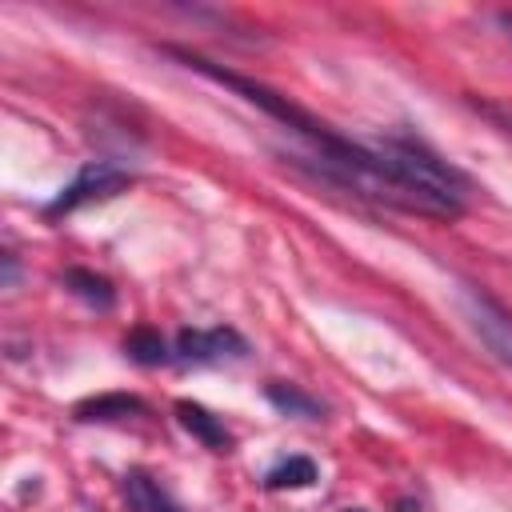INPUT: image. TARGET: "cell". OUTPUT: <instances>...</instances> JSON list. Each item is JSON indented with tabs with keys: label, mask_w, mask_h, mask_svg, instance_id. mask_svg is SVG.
Instances as JSON below:
<instances>
[{
	"label": "cell",
	"mask_w": 512,
	"mask_h": 512,
	"mask_svg": "<svg viewBox=\"0 0 512 512\" xmlns=\"http://www.w3.org/2000/svg\"><path fill=\"white\" fill-rule=\"evenodd\" d=\"M128 184H132V172H128L124 164H116V160H88V164L56 192V200L44 208V216L56 220V216H68V212H76V208H84V204L112 200V196H120Z\"/></svg>",
	"instance_id": "1"
},
{
	"label": "cell",
	"mask_w": 512,
	"mask_h": 512,
	"mask_svg": "<svg viewBox=\"0 0 512 512\" xmlns=\"http://www.w3.org/2000/svg\"><path fill=\"white\" fill-rule=\"evenodd\" d=\"M460 312L468 320V328L480 336V344L512 368V312L480 284H460Z\"/></svg>",
	"instance_id": "2"
},
{
	"label": "cell",
	"mask_w": 512,
	"mask_h": 512,
	"mask_svg": "<svg viewBox=\"0 0 512 512\" xmlns=\"http://www.w3.org/2000/svg\"><path fill=\"white\" fill-rule=\"evenodd\" d=\"M180 364H224V360H244L248 356V340L236 328H184L172 344Z\"/></svg>",
	"instance_id": "3"
},
{
	"label": "cell",
	"mask_w": 512,
	"mask_h": 512,
	"mask_svg": "<svg viewBox=\"0 0 512 512\" xmlns=\"http://www.w3.org/2000/svg\"><path fill=\"white\" fill-rule=\"evenodd\" d=\"M120 492H124V500H128L132 512H188V508H184L152 472H144V468H128L124 480H120Z\"/></svg>",
	"instance_id": "4"
},
{
	"label": "cell",
	"mask_w": 512,
	"mask_h": 512,
	"mask_svg": "<svg viewBox=\"0 0 512 512\" xmlns=\"http://www.w3.org/2000/svg\"><path fill=\"white\" fill-rule=\"evenodd\" d=\"M176 420H180L184 432H192L204 448H212V452H232V432H228L224 420H220L216 412H208L204 404L180 400V404H176Z\"/></svg>",
	"instance_id": "5"
},
{
	"label": "cell",
	"mask_w": 512,
	"mask_h": 512,
	"mask_svg": "<svg viewBox=\"0 0 512 512\" xmlns=\"http://www.w3.org/2000/svg\"><path fill=\"white\" fill-rule=\"evenodd\" d=\"M144 412H148V404L140 396H128V392H104V396L76 404V420H84V424H108V420L144 416Z\"/></svg>",
	"instance_id": "6"
},
{
	"label": "cell",
	"mask_w": 512,
	"mask_h": 512,
	"mask_svg": "<svg viewBox=\"0 0 512 512\" xmlns=\"http://www.w3.org/2000/svg\"><path fill=\"white\" fill-rule=\"evenodd\" d=\"M64 288H68L80 304H88V308H96V312H108V308L116 304L112 280L100 276V272H92V268H68V272H64Z\"/></svg>",
	"instance_id": "7"
},
{
	"label": "cell",
	"mask_w": 512,
	"mask_h": 512,
	"mask_svg": "<svg viewBox=\"0 0 512 512\" xmlns=\"http://www.w3.org/2000/svg\"><path fill=\"white\" fill-rule=\"evenodd\" d=\"M264 396H268V404H272L276 412H284V416H296V420H324V404H320L316 396H308L304 388H296V384L272 380V384L264 388Z\"/></svg>",
	"instance_id": "8"
},
{
	"label": "cell",
	"mask_w": 512,
	"mask_h": 512,
	"mask_svg": "<svg viewBox=\"0 0 512 512\" xmlns=\"http://www.w3.org/2000/svg\"><path fill=\"white\" fill-rule=\"evenodd\" d=\"M124 352H128V360L148 364V368L176 360V352L168 348V340H164L156 328H132V332H128V340H124Z\"/></svg>",
	"instance_id": "9"
},
{
	"label": "cell",
	"mask_w": 512,
	"mask_h": 512,
	"mask_svg": "<svg viewBox=\"0 0 512 512\" xmlns=\"http://www.w3.org/2000/svg\"><path fill=\"white\" fill-rule=\"evenodd\" d=\"M316 480H320V472H316V464L308 456H288V460H280L276 468L264 472V488H272V492H280V488H312Z\"/></svg>",
	"instance_id": "10"
},
{
	"label": "cell",
	"mask_w": 512,
	"mask_h": 512,
	"mask_svg": "<svg viewBox=\"0 0 512 512\" xmlns=\"http://www.w3.org/2000/svg\"><path fill=\"white\" fill-rule=\"evenodd\" d=\"M480 112H484V116H492V120L512 136V108H504V104H480Z\"/></svg>",
	"instance_id": "11"
},
{
	"label": "cell",
	"mask_w": 512,
	"mask_h": 512,
	"mask_svg": "<svg viewBox=\"0 0 512 512\" xmlns=\"http://www.w3.org/2000/svg\"><path fill=\"white\" fill-rule=\"evenodd\" d=\"M4 284H8V288L16 284V256H12V252L4 256Z\"/></svg>",
	"instance_id": "12"
},
{
	"label": "cell",
	"mask_w": 512,
	"mask_h": 512,
	"mask_svg": "<svg viewBox=\"0 0 512 512\" xmlns=\"http://www.w3.org/2000/svg\"><path fill=\"white\" fill-rule=\"evenodd\" d=\"M496 20H500V28H504V32H508V36H512V8H504V12H500V16H496Z\"/></svg>",
	"instance_id": "13"
},
{
	"label": "cell",
	"mask_w": 512,
	"mask_h": 512,
	"mask_svg": "<svg viewBox=\"0 0 512 512\" xmlns=\"http://www.w3.org/2000/svg\"><path fill=\"white\" fill-rule=\"evenodd\" d=\"M344 512H364V508H344Z\"/></svg>",
	"instance_id": "14"
}]
</instances>
